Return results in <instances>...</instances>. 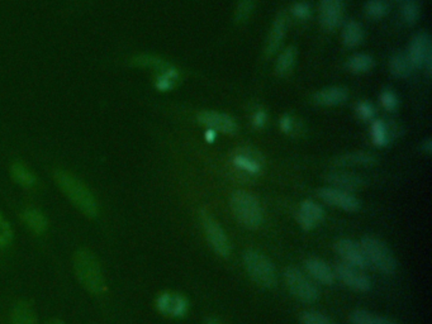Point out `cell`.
<instances>
[{"label":"cell","instance_id":"cell-1","mask_svg":"<svg viewBox=\"0 0 432 324\" xmlns=\"http://www.w3.org/2000/svg\"><path fill=\"white\" fill-rule=\"evenodd\" d=\"M54 177L61 192L80 212L90 218H94L98 216L99 208L94 194L79 177L65 170H56Z\"/></svg>","mask_w":432,"mask_h":324},{"label":"cell","instance_id":"cell-2","mask_svg":"<svg viewBox=\"0 0 432 324\" xmlns=\"http://www.w3.org/2000/svg\"><path fill=\"white\" fill-rule=\"evenodd\" d=\"M74 270L82 287L95 295L106 290V279L97 256L87 249H79L74 256Z\"/></svg>","mask_w":432,"mask_h":324},{"label":"cell","instance_id":"cell-3","mask_svg":"<svg viewBox=\"0 0 432 324\" xmlns=\"http://www.w3.org/2000/svg\"><path fill=\"white\" fill-rule=\"evenodd\" d=\"M231 208L233 216L241 225L249 230H257L263 225L264 212L260 201L255 195L237 190L232 194Z\"/></svg>","mask_w":432,"mask_h":324},{"label":"cell","instance_id":"cell-4","mask_svg":"<svg viewBox=\"0 0 432 324\" xmlns=\"http://www.w3.org/2000/svg\"><path fill=\"white\" fill-rule=\"evenodd\" d=\"M244 266L247 274L259 287L270 289L276 285V268L266 256L257 249H247L244 254Z\"/></svg>","mask_w":432,"mask_h":324},{"label":"cell","instance_id":"cell-5","mask_svg":"<svg viewBox=\"0 0 432 324\" xmlns=\"http://www.w3.org/2000/svg\"><path fill=\"white\" fill-rule=\"evenodd\" d=\"M360 244L368 263L384 275H393L397 271V261L392 251L379 238L365 236L362 238Z\"/></svg>","mask_w":432,"mask_h":324},{"label":"cell","instance_id":"cell-6","mask_svg":"<svg viewBox=\"0 0 432 324\" xmlns=\"http://www.w3.org/2000/svg\"><path fill=\"white\" fill-rule=\"evenodd\" d=\"M284 282L289 293L302 303H314L320 298V290L314 281L300 268L289 266L284 270Z\"/></svg>","mask_w":432,"mask_h":324},{"label":"cell","instance_id":"cell-7","mask_svg":"<svg viewBox=\"0 0 432 324\" xmlns=\"http://www.w3.org/2000/svg\"><path fill=\"white\" fill-rule=\"evenodd\" d=\"M406 55L414 70L424 69L427 75H431L432 44L431 37L427 32H420L411 39Z\"/></svg>","mask_w":432,"mask_h":324},{"label":"cell","instance_id":"cell-8","mask_svg":"<svg viewBox=\"0 0 432 324\" xmlns=\"http://www.w3.org/2000/svg\"><path fill=\"white\" fill-rule=\"evenodd\" d=\"M201 220L204 235L214 252L222 257H228L231 254V244L223 228L209 213L202 212Z\"/></svg>","mask_w":432,"mask_h":324},{"label":"cell","instance_id":"cell-9","mask_svg":"<svg viewBox=\"0 0 432 324\" xmlns=\"http://www.w3.org/2000/svg\"><path fill=\"white\" fill-rule=\"evenodd\" d=\"M333 271L338 280L341 281L345 287H349L354 292L366 293L371 287L369 276L364 274L362 268H355L344 261H340L335 265Z\"/></svg>","mask_w":432,"mask_h":324},{"label":"cell","instance_id":"cell-10","mask_svg":"<svg viewBox=\"0 0 432 324\" xmlns=\"http://www.w3.org/2000/svg\"><path fill=\"white\" fill-rule=\"evenodd\" d=\"M317 195L326 204L336 206L346 212H357L360 208V201L355 195L336 187H322L317 192Z\"/></svg>","mask_w":432,"mask_h":324},{"label":"cell","instance_id":"cell-11","mask_svg":"<svg viewBox=\"0 0 432 324\" xmlns=\"http://www.w3.org/2000/svg\"><path fill=\"white\" fill-rule=\"evenodd\" d=\"M335 251L342 258V261L352 265L355 268H368V260L364 254L363 247L360 243L355 242L349 238H341L335 243Z\"/></svg>","mask_w":432,"mask_h":324},{"label":"cell","instance_id":"cell-12","mask_svg":"<svg viewBox=\"0 0 432 324\" xmlns=\"http://www.w3.org/2000/svg\"><path fill=\"white\" fill-rule=\"evenodd\" d=\"M198 122L207 127V130L221 132L225 135H233L237 131V123L231 116L214 111H203L198 114Z\"/></svg>","mask_w":432,"mask_h":324},{"label":"cell","instance_id":"cell-13","mask_svg":"<svg viewBox=\"0 0 432 324\" xmlns=\"http://www.w3.org/2000/svg\"><path fill=\"white\" fill-rule=\"evenodd\" d=\"M156 308L159 312L166 317L180 318L188 313V300L180 294L163 293L157 297Z\"/></svg>","mask_w":432,"mask_h":324},{"label":"cell","instance_id":"cell-14","mask_svg":"<svg viewBox=\"0 0 432 324\" xmlns=\"http://www.w3.org/2000/svg\"><path fill=\"white\" fill-rule=\"evenodd\" d=\"M344 0H321L320 23L327 31H333L342 23Z\"/></svg>","mask_w":432,"mask_h":324},{"label":"cell","instance_id":"cell-15","mask_svg":"<svg viewBox=\"0 0 432 324\" xmlns=\"http://www.w3.org/2000/svg\"><path fill=\"white\" fill-rule=\"evenodd\" d=\"M325 219L323 209L312 200H304L297 212V222L306 231H312Z\"/></svg>","mask_w":432,"mask_h":324},{"label":"cell","instance_id":"cell-16","mask_svg":"<svg viewBox=\"0 0 432 324\" xmlns=\"http://www.w3.org/2000/svg\"><path fill=\"white\" fill-rule=\"evenodd\" d=\"M304 266L309 276L314 278V280L319 281L320 284L332 285L336 280V275H335L333 268L321 258H317V257L308 258L304 262Z\"/></svg>","mask_w":432,"mask_h":324},{"label":"cell","instance_id":"cell-17","mask_svg":"<svg viewBox=\"0 0 432 324\" xmlns=\"http://www.w3.org/2000/svg\"><path fill=\"white\" fill-rule=\"evenodd\" d=\"M285 33H287V18L284 14H279L273 22L269 36L266 39V46H265L266 56H273L276 51L280 49Z\"/></svg>","mask_w":432,"mask_h":324},{"label":"cell","instance_id":"cell-18","mask_svg":"<svg viewBox=\"0 0 432 324\" xmlns=\"http://www.w3.org/2000/svg\"><path fill=\"white\" fill-rule=\"evenodd\" d=\"M235 168L249 175H259L263 170L260 156L250 150H240L232 157Z\"/></svg>","mask_w":432,"mask_h":324},{"label":"cell","instance_id":"cell-19","mask_svg":"<svg viewBox=\"0 0 432 324\" xmlns=\"http://www.w3.org/2000/svg\"><path fill=\"white\" fill-rule=\"evenodd\" d=\"M349 98V92L342 87H330L322 89L314 95V103L321 106H340Z\"/></svg>","mask_w":432,"mask_h":324},{"label":"cell","instance_id":"cell-20","mask_svg":"<svg viewBox=\"0 0 432 324\" xmlns=\"http://www.w3.org/2000/svg\"><path fill=\"white\" fill-rule=\"evenodd\" d=\"M327 181L331 184L332 187L345 190L351 193L352 190H357L363 187V179L359 177L357 175L350 174V173H341V171H333L327 176Z\"/></svg>","mask_w":432,"mask_h":324},{"label":"cell","instance_id":"cell-21","mask_svg":"<svg viewBox=\"0 0 432 324\" xmlns=\"http://www.w3.org/2000/svg\"><path fill=\"white\" fill-rule=\"evenodd\" d=\"M22 218L25 220L27 227L31 230V231L41 235L47 231L49 228V220L46 218L44 213L41 212L39 209L36 208H27L22 213Z\"/></svg>","mask_w":432,"mask_h":324},{"label":"cell","instance_id":"cell-22","mask_svg":"<svg viewBox=\"0 0 432 324\" xmlns=\"http://www.w3.org/2000/svg\"><path fill=\"white\" fill-rule=\"evenodd\" d=\"M11 175H12L13 180L16 181L20 187H36V184H37L36 175L23 162H14L11 166Z\"/></svg>","mask_w":432,"mask_h":324},{"label":"cell","instance_id":"cell-23","mask_svg":"<svg viewBox=\"0 0 432 324\" xmlns=\"http://www.w3.org/2000/svg\"><path fill=\"white\" fill-rule=\"evenodd\" d=\"M341 38H342V44L346 47H349V49L357 47L364 41L363 27L360 23H357V20H349L342 27Z\"/></svg>","mask_w":432,"mask_h":324},{"label":"cell","instance_id":"cell-24","mask_svg":"<svg viewBox=\"0 0 432 324\" xmlns=\"http://www.w3.org/2000/svg\"><path fill=\"white\" fill-rule=\"evenodd\" d=\"M389 71L397 79H407L408 76L412 74L414 68L409 63L406 54L395 52L389 60Z\"/></svg>","mask_w":432,"mask_h":324},{"label":"cell","instance_id":"cell-25","mask_svg":"<svg viewBox=\"0 0 432 324\" xmlns=\"http://www.w3.org/2000/svg\"><path fill=\"white\" fill-rule=\"evenodd\" d=\"M178 79H179V71L174 66L168 63L165 68L157 71V75L155 77V87L159 92H163V93L170 92L175 87Z\"/></svg>","mask_w":432,"mask_h":324},{"label":"cell","instance_id":"cell-26","mask_svg":"<svg viewBox=\"0 0 432 324\" xmlns=\"http://www.w3.org/2000/svg\"><path fill=\"white\" fill-rule=\"evenodd\" d=\"M11 324H38L33 308L25 301L16 304L11 313Z\"/></svg>","mask_w":432,"mask_h":324},{"label":"cell","instance_id":"cell-27","mask_svg":"<svg viewBox=\"0 0 432 324\" xmlns=\"http://www.w3.org/2000/svg\"><path fill=\"white\" fill-rule=\"evenodd\" d=\"M349 322L350 324H400L393 319L382 317V316H378L368 311H362V309L351 312L349 316Z\"/></svg>","mask_w":432,"mask_h":324},{"label":"cell","instance_id":"cell-28","mask_svg":"<svg viewBox=\"0 0 432 324\" xmlns=\"http://www.w3.org/2000/svg\"><path fill=\"white\" fill-rule=\"evenodd\" d=\"M374 58L368 54H357L349 57L346 61V68L352 74H365L374 68Z\"/></svg>","mask_w":432,"mask_h":324},{"label":"cell","instance_id":"cell-29","mask_svg":"<svg viewBox=\"0 0 432 324\" xmlns=\"http://www.w3.org/2000/svg\"><path fill=\"white\" fill-rule=\"evenodd\" d=\"M376 156L368 152H351L345 154L336 160V165L340 166H369L376 163Z\"/></svg>","mask_w":432,"mask_h":324},{"label":"cell","instance_id":"cell-30","mask_svg":"<svg viewBox=\"0 0 432 324\" xmlns=\"http://www.w3.org/2000/svg\"><path fill=\"white\" fill-rule=\"evenodd\" d=\"M295 60H297V50L295 47H287L276 60V75H288L289 73L295 68Z\"/></svg>","mask_w":432,"mask_h":324},{"label":"cell","instance_id":"cell-31","mask_svg":"<svg viewBox=\"0 0 432 324\" xmlns=\"http://www.w3.org/2000/svg\"><path fill=\"white\" fill-rule=\"evenodd\" d=\"M370 136L373 139V144L379 147H384L390 141V132L388 125H385L383 120H374L371 128H370Z\"/></svg>","mask_w":432,"mask_h":324},{"label":"cell","instance_id":"cell-32","mask_svg":"<svg viewBox=\"0 0 432 324\" xmlns=\"http://www.w3.org/2000/svg\"><path fill=\"white\" fill-rule=\"evenodd\" d=\"M401 15L406 25H416L421 15V6L419 0H405L401 8Z\"/></svg>","mask_w":432,"mask_h":324},{"label":"cell","instance_id":"cell-33","mask_svg":"<svg viewBox=\"0 0 432 324\" xmlns=\"http://www.w3.org/2000/svg\"><path fill=\"white\" fill-rule=\"evenodd\" d=\"M389 13L387 0H369L365 6V14L370 19H382Z\"/></svg>","mask_w":432,"mask_h":324},{"label":"cell","instance_id":"cell-34","mask_svg":"<svg viewBox=\"0 0 432 324\" xmlns=\"http://www.w3.org/2000/svg\"><path fill=\"white\" fill-rule=\"evenodd\" d=\"M131 63L136 68H144V69H155L159 70L165 68L168 63L163 61L159 57L151 56V55H138L133 57L131 60Z\"/></svg>","mask_w":432,"mask_h":324},{"label":"cell","instance_id":"cell-35","mask_svg":"<svg viewBox=\"0 0 432 324\" xmlns=\"http://www.w3.org/2000/svg\"><path fill=\"white\" fill-rule=\"evenodd\" d=\"M255 0H240L238 1L235 18L238 23H244L247 19L250 18L251 13L254 11Z\"/></svg>","mask_w":432,"mask_h":324},{"label":"cell","instance_id":"cell-36","mask_svg":"<svg viewBox=\"0 0 432 324\" xmlns=\"http://www.w3.org/2000/svg\"><path fill=\"white\" fill-rule=\"evenodd\" d=\"M381 103L383 108L388 112H395L400 106V99L393 90H384L381 94Z\"/></svg>","mask_w":432,"mask_h":324},{"label":"cell","instance_id":"cell-37","mask_svg":"<svg viewBox=\"0 0 432 324\" xmlns=\"http://www.w3.org/2000/svg\"><path fill=\"white\" fill-rule=\"evenodd\" d=\"M357 114L359 118L363 119L365 122H370L376 117V108L366 100L359 101L357 106Z\"/></svg>","mask_w":432,"mask_h":324},{"label":"cell","instance_id":"cell-38","mask_svg":"<svg viewBox=\"0 0 432 324\" xmlns=\"http://www.w3.org/2000/svg\"><path fill=\"white\" fill-rule=\"evenodd\" d=\"M301 324H335L331 319L327 318L323 314L319 312L302 313Z\"/></svg>","mask_w":432,"mask_h":324},{"label":"cell","instance_id":"cell-39","mask_svg":"<svg viewBox=\"0 0 432 324\" xmlns=\"http://www.w3.org/2000/svg\"><path fill=\"white\" fill-rule=\"evenodd\" d=\"M13 238V231L11 225L1 214H0V247L8 246Z\"/></svg>","mask_w":432,"mask_h":324},{"label":"cell","instance_id":"cell-40","mask_svg":"<svg viewBox=\"0 0 432 324\" xmlns=\"http://www.w3.org/2000/svg\"><path fill=\"white\" fill-rule=\"evenodd\" d=\"M292 14L295 18L306 20L311 17V6H308L304 1L295 3V6H292Z\"/></svg>","mask_w":432,"mask_h":324},{"label":"cell","instance_id":"cell-41","mask_svg":"<svg viewBox=\"0 0 432 324\" xmlns=\"http://www.w3.org/2000/svg\"><path fill=\"white\" fill-rule=\"evenodd\" d=\"M280 130L287 135H293L297 131V122L292 116L284 114L280 118Z\"/></svg>","mask_w":432,"mask_h":324},{"label":"cell","instance_id":"cell-42","mask_svg":"<svg viewBox=\"0 0 432 324\" xmlns=\"http://www.w3.org/2000/svg\"><path fill=\"white\" fill-rule=\"evenodd\" d=\"M252 125L257 128V130H260V128H263L264 125H266V120H268V114L263 109H259L257 112L252 114Z\"/></svg>","mask_w":432,"mask_h":324},{"label":"cell","instance_id":"cell-43","mask_svg":"<svg viewBox=\"0 0 432 324\" xmlns=\"http://www.w3.org/2000/svg\"><path fill=\"white\" fill-rule=\"evenodd\" d=\"M216 138H217V132L212 131V130H207L206 132V139H207L208 142H214L216 141Z\"/></svg>","mask_w":432,"mask_h":324},{"label":"cell","instance_id":"cell-44","mask_svg":"<svg viewBox=\"0 0 432 324\" xmlns=\"http://www.w3.org/2000/svg\"><path fill=\"white\" fill-rule=\"evenodd\" d=\"M422 150L425 151L426 154L431 152V141H426L425 144H422Z\"/></svg>","mask_w":432,"mask_h":324},{"label":"cell","instance_id":"cell-45","mask_svg":"<svg viewBox=\"0 0 432 324\" xmlns=\"http://www.w3.org/2000/svg\"><path fill=\"white\" fill-rule=\"evenodd\" d=\"M206 324H222V322H221L219 319L214 318V317H212V318L207 319V322H206Z\"/></svg>","mask_w":432,"mask_h":324},{"label":"cell","instance_id":"cell-46","mask_svg":"<svg viewBox=\"0 0 432 324\" xmlns=\"http://www.w3.org/2000/svg\"><path fill=\"white\" fill-rule=\"evenodd\" d=\"M395 1H401V0H395Z\"/></svg>","mask_w":432,"mask_h":324},{"label":"cell","instance_id":"cell-47","mask_svg":"<svg viewBox=\"0 0 432 324\" xmlns=\"http://www.w3.org/2000/svg\"><path fill=\"white\" fill-rule=\"evenodd\" d=\"M51 324H61V323H51Z\"/></svg>","mask_w":432,"mask_h":324}]
</instances>
